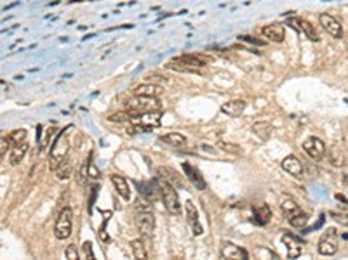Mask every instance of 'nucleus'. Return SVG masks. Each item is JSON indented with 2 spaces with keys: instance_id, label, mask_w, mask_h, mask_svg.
<instances>
[{
  "instance_id": "1",
  "label": "nucleus",
  "mask_w": 348,
  "mask_h": 260,
  "mask_svg": "<svg viewBox=\"0 0 348 260\" xmlns=\"http://www.w3.org/2000/svg\"><path fill=\"white\" fill-rule=\"evenodd\" d=\"M204 66L205 59L199 54H181L165 63L167 70L180 71V73H202Z\"/></svg>"
},
{
  "instance_id": "2",
  "label": "nucleus",
  "mask_w": 348,
  "mask_h": 260,
  "mask_svg": "<svg viewBox=\"0 0 348 260\" xmlns=\"http://www.w3.org/2000/svg\"><path fill=\"white\" fill-rule=\"evenodd\" d=\"M129 111L136 114L141 113H150V111H160V101L157 95H132V99H129L125 103Z\"/></svg>"
},
{
  "instance_id": "3",
  "label": "nucleus",
  "mask_w": 348,
  "mask_h": 260,
  "mask_svg": "<svg viewBox=\"0 0 348 260\" xmlns=\"http://www.w3.org/2000/svg\"><path fill=\"white\" fill-rule=\"evenodd\" d=\"M159 184H160V196H162V201H164V206L167 208L169 213L178 215V213L181 212V203H180V198H178L176 189H174V186L165 181L164 177L160 179Z\"/></svg>"
},
{
  "instance_id": "4",
  "label": "nucleus",
  "mask_w": 348,
  "mask_h": 260,
  "mask_svg": "<svg viewBox=\"0 0 348 260\" xmlns=\"http://www.w3.org/2000/svg\"><path fill=\"white\" fill-rule=\"evenodd\" d=\"M72 225H73V212L72 208L64 206V208L58 213L56 224H54V236H56V240L60 241L68 240L70 234H72Z\"/></svg>"
},
{
  "instance_id": "5",
  "label": "nucleus",
  "mask_w": 348,
  "mask_h": 260,
  "mask_svg": "<svg viewBox=\"0 0 348 260\" xmlns=\"http://www.w3.org/2000/svg\"><path fill=\"white\" fill-rule=\"evenodd\" d=\"M68 151H70L68 139H66L64 134H60L56 141H54V144H52V148L49 149V160H51L52 170H56V167L68 156Z\"/></svg>"
},
{
  "instance_id": "6",
  "label": "nucleus",
  "mask_w": 348,
  "mask_h": 260,
  "mask_svg": "<svg viewBox=\"0 0 348 260\" xmlns=\"http://www.w3.org/2000/svg\"><path fill=\"white\" fill-rule=\"evenodd\" d=\"M338 252V233L334 227H328L319 241V253L320 255L331 257Z\"/></svg>"
},
{
  "instance_id": "7",
  "label": "nucleus",
  "mask_w": 348,
  "mask_h": 260,
  "mask_svg": "<svg viewBox=\"0 0 348 260\" xmlns=\"http://www.w3.org/2000/svg\"><path fill=\"white\" fill-rule=\"evenodd\" d=\"M221 259L225 260H246L249 259V253L244 248H240L239 244L232 243V241H223L220 250Z\"/></svg>"
},
{
  "instance_id": "8",
  "label": "nucleus",
  "mask_w": 348,
  "mask_h": 260,
  "mask_svg": "<svg viewBox=\"0 0 348 260\" xmlns=\"http://www.w3.org/2000/svg\"><path fill=\"white\" fill-rule=\"evenodd\" d=\"M303 151L308 154L312 160L319 162V160H322L326 154V144L320 141L319 137H308L303 142Z\"/></svg>"
},
{
  "instance_id": "9",
  "label": "nucleus",
  "mask_w": 348,
  "mask_h": 260,
  "mask_svg": "<svg viewBox=\"0 0 348 260\" xmlns=\"http://www.w3.org/2000/svg\"><path fill=\"white\" fill-rule=\"evenodd\" d=\"M319 21L320 24H322V28H324L331 37H334V38H343V26H341V23L334 16H331V14H320Z\"/></svg>"
},
{
  "instance_id": "10",
  "label": "nucleus",
  "mask_w": 348,
  "mask_h": 260,
  "mask_svg": "<svg viewBox=\"0 0 348 260\" xmlns=\"http://www.w3.org/2000/svg\"><path fill=\"white\" fill-rule=\"evenodd\" d=\"M184 212H186V222H188L190 229L193 231L195 236H200V234L204 233V227L200 224V219H199V212H197L195 205H193L192 201H186L184 203Z\"/></svg>"
},
{
  "instance_id": "11",
  "label": "nucleus",
  "mask_w": 348,
  "mask_h": 260,
  "mask_svg": "<svg viewBox=\"0 0 348 260\" xmlns=\"http://www.w3.org/2000/svg\"><path fill=\"white\" fill-rule=\"evenodd\" d=\"M136 227L143 236H152L153 233L152 212H136Z\"/></svg>"
},
{
  "instance_id": "12",
  "label": "nucleus",
  "mask_w": 348,
  "mask_h": 260,
  "mask_svg": "<svg viewBox=\"0 0 348 260\" xmlns=\"http://www.w3.org/2000/svg\"><path fill=\"white\" fill-rule=\"evenodd\" d=\"M282 168H284L289 175H292V177H296V179L303 177V163H301L300 158H296L294 154H289V156H286L284 160H282Z\"/></svg>"
},
{
  "instance_id": "13",
  "label": "nucleus",
  "mask_w": 348,
  "mask_h": 260,
  "mask_svg": "<svg viewBox=\"0 0 348 260\" xmlns=\"http://www.w3.org/2000/svg\"><path fill=\"white\" fill-rule=\"evenodd\" d=\"M160 118H162V111H150V113H141L136 118L132 120V123H140V125L148 127L150 130L160 125Z\"/></svg>"
},
{
  "instance_id": "14",
  "label": "nucleus",
  "mask_w": 348,
  "mask_h": 260,
  "mask_svg": "<svg viewBox=\"0 0 348 260\" xmlns=\"http://www.w3.org/2000/svg\"><path fill=\"white\" fill-rule=\"evenodd\" d=\"M261 33H263V37H266V40H270V42H275V43L284 42V37H286L284 26H282V24H277V23H272V24H266V26H263Z\"/></svg>"
},
{
  "instance_id": "15",
  "label": "nucleus",
  "mask_w": 348,
  "mask_h": 260,
  "mask_svg": "<svg viewBox=\"0 0 348 260\" xmlns=\"http://www.w3.org/2000/svg\"><path fill=\"white\" fill-rule=\"evenodd\" d=\"M282 243L286 244V248H287V257L289 259H296V257L301 255L303 248H301V243L296 236H292V234H284L282 236Z\"/></svg>"
},
{
  "instance_id": "16",
  "label": "nucleus",
  "mask_w": 348,
  "mask_h": 260,
  "mask_svg": "<svg viewBox=\"0 0 348 260\" xmlns=\"http://www.w3.org/2000/svg\"><path fill=\"white\" fill-rule=\"evenodd\" d=\"M183 170H184V173H186L188 181L192 182L193 186H195L197 189H200V191H204V189H205L204 179H202V175H200V172L195 168V167H192L190 163H183Z\"/></svg>"
},
{
  "instance_id": "17",
  "label": "nucleus",
  "mask_w": 348,
  "mask_h": 260,
  "mask_svg": "<svg viewBox=\"0 0 348 260\" xmlns=\"http://www.w3.org/2000/svg\"><path fill=\"white\" fill-rule=\"evenodd\" d=\"M280 210H282V213H284L286 217L289 219H292L294 215H298V213H301V208L300 205L296 203V200L291 196H284L282 198V201H280Z\"/></svg>"
},
{
  "instance_id": "18",
  "label": "nucleus",
  "mask_w": 348,
  "mask_h": 260,
  "mask_svg": "<svg viewBox=\"0 0 348 260\" xmlns=\"http://www.w3.org/2000/svg\"><path fill=\"white\" fill-rule=\"evenodd\" d=\"M272 132H273V125L270 122L261 120V122L252 123V134L256 135V137H260L261 141H268Z\"/></svg>"
},
{
  "instance_id": "19",
  "label": "nucleus",
  "mask_w": 348,
  "mask_h": 260,
  "mask_svg": "<svg viewBox=\"0 0 348 260\" xmlns=\"http://www.w3.org/2000/svg\"><path fill=\"white\" fill-rule=\"evenodd\" d=\"M246 110V103L244 101H228V103H225L223 106H221V111H223L225 114H228V116H233V118H237V116H240V114L244 113Z\"/></svg>"
},
{
  "instance_id": "20",
  "label": "nucleus",
  "mask_w": 348,
  "mask_h": 260,
  "mask_svg": "<svg viewBox=\"0 0 348 260\" xmlns=\"http://www.w3.org/2000/svg\"><path fill=\"white\" fill-rule=\"evenodd\" d=\"M112 184L115 187V191L119 193L120 198H124L125 201L131 200V189H129V184L122 175H112Z\"/></svg>"
},
{
  "instance_id": "21",
  "label": "nucleus",
  "mask_w": 348,
  "mask_h": 260,
  "mask_svg": "<svg viewBox=\"0 0 348 260\" xmlns=\"http://www.w3.org/2000/svg\"><path fill=\"white\" fill-rule=\"evenodd\" d=\"M26 153H28V144H26V142L18 144V146H12L11 153H9V163H11V165H20L21 160L26 156Z\"/></svg>"
},
{
  "instance_id": "22",
  "label": "nucleus",
  "mask_w": 348,
  "mask_h": 260,
  "mask_svg": "<svg viewBox=\"0 0 348 260\" xmlns=\"http://www.w3.org/2000/svg\"><path fill=\"white\" fill-rule=\"evenodd\" d=\"M254 217H256L258 224L265 225L268 224L270 219H272V210H270V206L266 205V203H260V205H254Z\"/></svg>"
},
{
  "instance_id": "23",
  "label": "nucleus",
  "mask_w": 348,
  "mask_h": 260,
  "mask_svg": "<svg viewBox=\"0 0 348 260\" xmlns=\"http://www.w3.org/2000/svg\"><path fill=\"white\" fill-rule=\"evenodd\" d=\"M162 92V87L160 85H155V83H141L138 85L132 94L134 95H159Z\"/></svg>"
},
{
  "instance_id": "24",
  "label": "nucleus",
  "mask_w": 348,
  "mask_h": 260,
  "mask_svg": "<svg viewBox=\"0 0 348 260\" xmlns=\"http://www.w3.org/2000/svg\"><path fill=\"white\" fill-rule=\"evenodd\" d=\"M72 170H73V165H72V162H70V158L66 156L63 162L56 167L54 172H56V177L60 179V181H66L68 177H72Z\"/></svg>"
},
{
  "instance_id": "25",
  "label": "nucleus",
  "mask_w": 348,
  "mask_h": 260,
  "mask_svg": "<svg viewBox=\"0 0 348 260\" xmlns=\"http://www.w3.org/2000/svg\"><path fill=\"white\" fill-rule=\"evenodd\" d=\"M160 141L165 142V144H171V146H184L186 144V137L180 132H169V134H164L160 137Z\"/></svg>"
},
{
  "instance_id": "26",
  "label": "nucleus",
  "mask_w": 348,
  "mask_h": 260,
  "mask_svg": "<svg viewBox=\"0 0 348 260\" xmlns=\"http://www.w3.org/2000/svg\"><path fill=\"white\" fill-rule=\"evenodd\" d=\"M129 244H131V250H132V255H134V259H138V260L148 259L146 244L143 243V240H132Z\"/></svg>"
},
{
  "instance_id": "27",
  "label": "nucleus",
  "mask_w": 348,
  "mask_h": 260,
  "mask_svg": "<svg viewBox=\"0 0 348 260\" xmlns=\"http://www.w3.org/2000/svg\"><path fill=\"white\" fill-rule=\"evenodd\" d=\"M296 23H298V28H300L301 32L308 37L310 40H313V42H319V35H317L315 28L312 26V23H308L307 19H296Z\"/></svg>"
},
{
  "instance_id": "28",
  "label": "nucleus",
  "mask_w": 348,
  "mask_h": 260,
  "mask_svg": "<svg viewBox=\"0 0 348 260\" xmlns=\"http://www.w3.org/2000/svg\"><path fill=\"white\" fill-rule=\"evenodd\" d=\"M7 137H9V142H11V146H18V144H23V142H26V139H28V134H26V130H24V129H16V130H12Z\"/></svg>"
},
{
  "instance_id": "29",
  "label": "nucleus",
  "mask_w": 348,
  "mask_h": 260,
  "mask_svg": "<svg viewBox=\"0 0 348 260\" xmlns=\"http://www.w3.org/2000/svg\"><path fill=\"white\" fill-rule=\"evenodd\" d=\"M136 118V114L132 113V111H120V113H115V114H110L108 116V122H113V123H124V122H132V120Z\"/></svg>"
},
{
  "instance_id": "30",
  "label": "nucleus",
  "mask_w": 348,
  "mask_h": 260,
  "mask_svg": "<svg viewBox=\"0 0 348 260\" xmlns=\"http://www.w3.org/2000/svg\"><path fill=\"white\" fill-rule=\"evenodd\" d=\"M329 162L332 167H343L345 165V154L338 148H331L329 149Z\"/></svg>"
},
{
  "instance_id": "31",
  "label": "nucleus",
  "mask_w": 348,
  "mask_h": 260,
  "mask_svg": "<svg viewBox=\"0 0 348 260\" xmlns=\"http://www.w3.org/2000/svg\"><path fill=\"white\" fill-rule=\"evenodd\" d=\"M308 219L310 217L307 215V213H298V215H294L292 219H289V224L292 225V227H296V229H303L305 225L308 224Z\"/></svg>"
},
{
  "instance_id": "32",
  "label": "nucleus",
  "mask_w": 348,
  "mask_h": 260,
  "mask_svg": "<svg viewBox=\"0 0 348 260\" xmlns=\"http://www.w3.org/2000/svg\"><path fill=\"white\" fill-rule=\"evenodd\" d=\"M218 148H220V149H223L225 153L235 154V156H240V154H242V151H240V148L237 146V144H232V142L220 141V142H218Z\"/></svg>"
},
{
  "instance_id": "33",
  "label": "nucleus",
  "mask_w": 348,
  "mask_h": 260,
  "mask_svg": "<svg viewBox=\"0 0 348 260\" xmlns=\"http://www.w3.org/2000/svg\"><path fill=\"white\" fill-rule=\"evenodd\" d=\"M89 179H91V177H89V160H87V162L82 163L79 173H77V182H79L80 186H85Z\"/></svg>"
},
{
  "instance_id": "34",
  "label": "nucleus",
  "mask_w": 348,
  "mask_h": 260,
  "mask_svg": "<svg viewBox=\"0 0 348 260\" xmlns=\"http://www.w3.org/2000/svg\"><path fill=\"white\" fill-rule=\"evenodd\" d=\"M134 210H136V212H152V201H150L148 198H146V200H136Z\"/></svg>"
},
{
  "instance_id": "35",
  "label": "nucleus",
  "mask_w": 348,
  "mask_h": 260,
  "mask_svg": "<svg viewBox=\"0 0 348 260\" xmlns=\"http://www.w3.org/2000/svg\"><path fill=\"white\" fill-rule=\"evenodd\" d=\"M64 257L68 260H77L79 259V252H77V246L75 244H68L66 250H64Z\"/></svg>"
},
{
  "instance_id": "36",
  "label": "nucleus",
  "mask_w": 348,
  "mask_h": 260,
  "mask_svg": "<svg viewBox=\"0 0 348 260\" xmlns=\"http://www.w3.org/2000/svg\"><path fill=\"white\" fill-rule=\"evenodd\" d=\"M9 137H5V134L2 135V139H0V156L5 158V153H7V148H9Z\"/></svg>"
},
{
  "instance_id": "37",
  "label": "nucleus",
  "mask_w": 348,
  "mask_h": 260,
  "mask_svg": "<svg viewBox=\"0 0 348 260\" xmlns=\"http://www.w3.org/2000/svg\"><path fill=\"white\" fill-rule=\"evenodd\" d=\"M100 170H98V167L92 163V160L89 158V177L91 179H100Z\"/></svg>"
},
{
  "instance_id": "38",
  "label": "nucleus",
  "mask_w": 348,
  "mask_h": 260,
  "mask_svg": "<svg viewBox=\"0 0 348 260\" xmlns=\"http://www.w3.org/2000/svg\"><path fill=\"white\" fill-rule=\"evenodd\" d=\"M331 215L336 222H340V224L343 225H348V215H345V213H331Z\"/></svg>"
},
{
  "instance_id": "39",
  "label": "nucleus",
  "mask_w": 348,
  "mask_h": 260,
  "mask_svg": "<svg viewBox=\"0 0 348 260\" xmlns=\"http://www.w3.org/2000/svg\"><path fill=\"white\" fill-rule=\"evenodd\" d=\"M84 255H85V259H94V255H92V246L89 241L84 243Z\"/></svg>"
},
{
  "instance_id": "40",
  "label": "nucleus",
  "mask_w": 348,
  "mask_h": 260,
  "mask_svg": "<svg viewBox=\"0 0 348 260\" xmlns=\"http://www.w3.org/2000/svg\"><path fill=\"white\" fill-rule=\"evenodd\" d=\"M239 38L244 40V42H251V43H258V45H263V42H261V40L252 38V37H249V35H242V37H239Z\"/></svg>"
},
{
  "instance_id": "41",
  "label": "nucleus",
  "mask_w": 348,
  "mask_h": 260,
  "mask_svg": "<svg viewBox=\"0 0 348 260\" xmlns=\"http://www.w3.org/2000/svg\"><path fill=\"white\" fill-rule=\"evenodd\" d=\"M100 238H101V240H103V241H108V240H110V238H108V234H106V231H104V227H103V229H101V233H100Z\"/></svg>"
},
{
  "instance_id": "42",
  "label": "nucleus",
  "mask_w": 348,
  "mask_h": 260,
  "mask_svg": "<svg viewBox=\"0 0 348 260\" xmlns=\"http://www.w3.org/2000/svg\"><path fill=\"white\" fill-rule=\"evenodd\" d=\"M343 182H345V184H348V173L343 177Z\"/></svg>"
}]
</instances>
